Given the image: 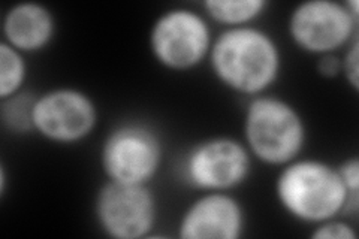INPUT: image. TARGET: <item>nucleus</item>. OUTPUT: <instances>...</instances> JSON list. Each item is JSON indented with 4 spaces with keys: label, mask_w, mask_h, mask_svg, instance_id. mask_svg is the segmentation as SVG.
<instances>
[{
    "label": "nucleus",
    "mask_w": 359,
    "mask_h": 239,
    "mask_svg": "<svg viewBox=\"0 0 359 239\" xmlns=\"http://www.w3.org/2000/svg\"><path fill=\"white\" fill-rule=\"evenodd\" d=\"M212 41L207 17L178 6L165 11L154 20L149 47L153 59L165 69L186 72L208 60Z\"/></svg>",
    "instance_id": "5"
},
{
    "label": "nucleus",
    "mask_w": 359,
    "mask_h": 239,
    "mask_svg": "<svg viewBox=\"0 0 359 239\" xmlns=\"http://www.w3.org/2000/svg\"><path fill=\"white\" fill-rule=\"evenodd\" d=\"M337 170H339V175L343 181L346 190L349 191L351 198L353 200L359 202V161H358V157L346 158L344 162H341L339 166H337Z\"/></svg>",
    "instance_id": "17"
},
{
    "label": "nucleus",
    "mask_w": 359,
    "mask_h": 239,
    "mask_svg": "<svg viewBox=\"0 0 359 239\" xmlns=\"http://www.w3.org/2000/svg\"><path fill=\"white\" fill-rule=\"evenodd\" d=\"M245 229L241 202L228 191H204L183 212L178 236L183 239H238Z\"/></svg>",
    "instance_id": "10"
},
{
    "label": "nucleus",
    "mask_w": 359,
    "mask_h": 239,
    "mask_svg": "<svg viewBox=\"0 0 359 239\" xmlns=\"http://www.w3.org/2000/svg\"><path fill=\"white\" fill-rule=\"evenodd\" d=\"M6 183H8V175H6V166L2 163L0 165V196H5L6 193Z\"/></svg>",
    "instance_id": "19"
},
{
    "label": "nucleus",
    "mask_w": 359,
    "mask_h": 239,
    "mask_svg": "<svg viewBox=\"0 0 359 239\" xmlns=\"http://www.w3.org/2000/svg\"><path fill=\"white\" fill-rule=\"evenodd\" d=\"M359 17L346 2L306 0L290 11L287 33L301 51L313 55L337 54L358 39Z\"/></svg>",
    "instance_id": "6"
},
{
    "label": "nucleus",
    "mask_w": 359,
    "mask_h": 239,
    "mask_svg": "<svg viewBox=\"0 0 359 239\" xmlns=\"http://www.w3.org/2000/svg\"><path fill=\"white\" fill-rule=\"evenodd\" d=\"M243 142L253 158L268 166H285L301 157L307 124L301 112L278 96L250 97L244 111Z\"/></svg>",
    "instance_id": "3"
},
{
    "label": "nucleus",
    "mask_w": 359,
    "mask_h": 239,
    "mask_svg": "<svg viewBox=\"0 0 359 239\" xmlns=\"http://www.w3.org/2000/svg\"><path fill=\"white\" fill-rule=\"evenodd\" d=\"M316 69L319 75L323 78H337L340 76L343 72V64H341V57L339 54H327L320 55Z\"/></svg>",
    "instance_id": "18"
},
{
    "label": "nucleus",
    "mask_w": 359,
    "mask_h": 239,
    "mask_svg": "<svg viewBox=\"0 0 359 239\" xmlns=\"http://www.w3.org/2000/svg\"><path fill=\"white\" fill-rule=\"evenodd\" d=\"M97 121L95 100L75 87L47 90L36 96L33 105V129L54 144L71 145L87 139Z\"/></svg>",
    "instance_id": "8"
},
{
    "label": "nucleus",
    "mask_w": 359,
    "mask_h": 239,
    "mask_svg": "<svg viewBox=\"0 0 359 239\" xmlns=\"http://www.w3.org/2000/svg\"><path fill=\"white\" fill-rule=\"evenodd\" d=\"M208 63L217 81L233 93L261 96L282 74V51L273 35L261 27L224 29L212 41Z\"/></svg>",
    "instance_id": "1"
},
{
    "label": "nucleus",
    "mask_w": 359,
    "mask_h": 239,
    "mask_svg": "<svg viewBox=\"0 0 359 239\" xmlns=\"http://www.w3.org/2000/svg\"><path fill=\"white\" fill-rule=\"evenodd\" d=\"M95 219L109 238H147L157 221V200L149 184L107 181L96 193Z\"/></svg>",
    "instance_id": "9"
},
{
    "label": "nucleus",
    "mask_w": 359,
    "mask_h": 239,
    "mask_svg": "<svg viewBox=\"0 0 359 239\" xmlns=\"http://www.w3.org/2000/svg\"><path fill=\"white\" fill-rule=\"evenodd\" d=\"M343 64V75L346 78L347 84H349L353 92L359 90V42L355 39L349 47L346 48L344 55L341 57Z\"/></svg>",
    "instance_id": "16"
},
{
    "label": "nucleus",
    "mask_w": 359,
    "mask_h": 239,
    "mask_svg": "<svg viewBox=\"0 0 359 239\" xmlns=\"http://www.w3.org/2000/svg\"><path fill=\"white\" fill-rule=\"evenodd\" d=\"M268 8L266 0H205V17L226 29L250 26Z\"/></svg>",
    "instance_id": "12"
},
{
    "label": "nucleus",
    "mask_w": 359,
    "mask_h": 239,
    "mask_svg": "<svg viewBox=\"0 0 359 239\" xmlns=\"http://www.w3.org/2000/svg\"><path fill=\"white\" fill-rule=\"evenodd\" d=\"M252 154L232 136H211L187 150L182 172L189 186L202 191H229L252 174Z\"/></svg>",
    "instance_id": "7"
},
{
    "label": "nucleus",
    "mask_w": 359,
    "mask_h": 239,
    "mask_svg": "<svg viewBox=\"0 0 359 239\" xmlns=\"http://www.w3.org/2000/svg\"><path fill=\"white\" fill-rule=\"evenodd\" d=\"M26 79V55L2 41L0 42V100L21 93Z\"/></svg>",
    "instance_id": "13"
},
{
    "label": "nucleus",
    "mask_w": 359,
    "mask_h": 239,
    "mask_svg": "<svg viewBox=\"0 0 359 239\" xmlns=\"http://www.w3.org/2000/svg\"><path fill=\"white\" fill-rule=\"evenodd\" d=\"M310 236L314 239H356L358 233L352 224L337 217L314 226Z\"/></svg>",
    "instance_id": "15"
},
{
    "label": "nucleus",
    "mask_w": 359,
    "mask_h": 239,
    "mask_svg": "<svg viewBox=\"0 0 359 239\" xmlns=\"http://www.w3.org/2000/svg\"><path fill=\"white\" fill-rule=\"evenodd\" d=\"M36 96L32 93L21 92L5 100H0V116H2L4 126L13 133H29L33 129V105Z\"/></svg>",
    "instance_id": "14"
},
{
    "label": "nucleus",
    "mask_w": 359,
    "mask_h": 239,
    "mask_svg": "<svg viewBox=\"0 0 359 239\" xmlns=\"http://www.w3.org/2000/svg\"><path fill=\"white\" fill-rule=\"evenodd\" d=\"M163 162V144L154 129L140 121L112 128L100 145L99 163L108 181L150 184Z\"/></svg>",
    "instance_id": "4"
},
{
    "label": "nucleus",
    "mask_w": 359,
    "mask_h": 239,
    "mask_svg": "<svg viewBox=\"0 0 359 239\" xmlns=\"http://www.w3.org/2000/svg\"><path fill=\"white\" fill-rule=\"evenodd\" d=\"M55 32L57 21L51 9L30 0L11 6L2 20V41L25 55L47 48Z\"/></svg>",
    "instance_id": "11"
},
{
    "label": "nucleus",
    "mask_w": 359,
    "mask_h": 239,
    "mask_svg": "<svg viewBox=\"0 0 359 239\" xmlns=\"http://www.w3.org/2000/svg\"><path fill=\"white\" fill-rule=\"evenodd\" d=\"M274 191L289 217L306 224L316 226L358 211L359 202L346 190L337 166L319 158L298 157L280 168Z\"/></svg>",
    "instance_id": "2"
}]
</instances>
